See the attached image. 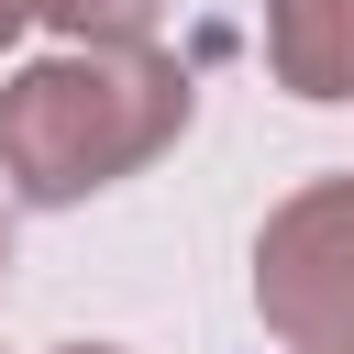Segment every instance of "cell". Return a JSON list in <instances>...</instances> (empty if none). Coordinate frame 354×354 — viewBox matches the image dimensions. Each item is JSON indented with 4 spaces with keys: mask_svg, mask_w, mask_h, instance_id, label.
<instances>
[{
    "mask_svg": "<svg viewBox=\"0 0 354 354\" xmlns=\"http://www.w3.org/2000/svg\"><path fill=\"white\" fill-rule=\"evenodd\" d=\"M254 310L299 354H354V177L299 188L254 243Z\"/></svg>",
    "mask_w": 354,
    "mask_h": 354,
    "instance_id": "2",
    "label": "cell"
},
{
    "mask_svg": "<svg viewBox=\"0 0 354 354\" xmlns=\"http://www.w3.org/2000/svg\"><path fill=\"white\" fill-rule=\"evenodd\" d=\"M33 11H44V0H0V44H11V33L33 22Z\"/></svg>",
    "mask_w": 354,
    "mask_h": 354,
    "instance_id": "5",
    "label": "cell"
},
{
    "mask_svg": "<svg viewBox=\"0 0 354 354\" xmlns=\"http://www.w3.org/2000/svg\"><path fill=\"white\" fill-rule=\"evenodd\" d=\"M0 266H11V232H0Z\"/></svg>",
    "mask_w": 354,
    "mask_h": 354,
    "instance_id": "7",
    "label": "cell"
},
{
    "mask_svg": "<svg viewBox=\"0 0 354 354\" xmlns=\"http://www.w3.org/2000/svg\"><path fill=\"white\" fill-rule=\"evenodd\" d=\"M155 11H166V0H44V22H66L77 44H144Z\"/></svg>",
    "mask_w": 354,
    "mask_h": 354,
    "instance_id": "4",
    "label": "cell"
},
{
    "mask_svg": "<svg viewBox=\"0 0 354 354\" xmlns=\"http://www.w3.org/2000/svg\"><path fill=\"white\" fill-rule=\"evenodd\" d=\"M266 55L299 100H354V0H266Z\"/></svg>",
    "mask_w": 354,
    "mask_h": 354,
    "instance_id": "3",
    "label": "cell"
},
{
    "mask_svg": "<svg viewBox=\"0 0 354 354\" xmlns=\"http://www.w3.org/2000/svg\"><path fill=\"white\" fill-rule=\"evenodd\" d=\"M188 122V66L155 44H77L44 55L0 88V166L22 199H88L111 177H133L144 155H166Z\"/></svg>",
    "mask_w": 354,
    "mask_h": 354,
    "instance_id": "1",
    "label": "cell"
},
{
    "mask_svg": "<svg viewBox=\"0 0 354 354\" xmlns=\"http://www.w3.org/2000/svg\"><path fill=\"white\" fill-rule=\"evenodd\" d=\"M55 354H122V343H55Z\"/></svg>",
    "mask_w": 354,
    "mask_h": 354,
    "instance_id": "6",
    "label": "cell"
}]
</instances>
